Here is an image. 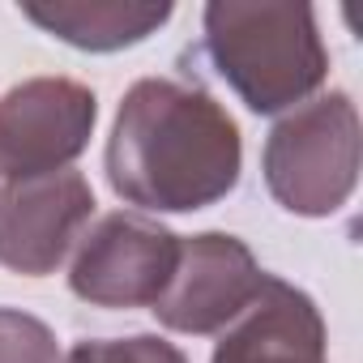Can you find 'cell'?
<instances>
[{"label":"cell","mask_w":363,"mask_h":363,"mask_svg":"<svg viewBox=\"0 0 363 363\" xmlns=\"http://www.w3.org/2000/svg\"><path fill=\"white\" fill-rule=\"evenodd\" d=\"M103 171L111 193L137 214H197L235 193L244 137L210 90L141 77L120 99Z\"/></svg>","instance_id":"1"},{"label":"cell","mask_w":363,"mask_h":363,"mask_svg":"<svg viewBox=\"0 0 363 363\" xmlns=\"http://www.w3.org/2000/svg\"><path fill=\"white\" fill-rule=\"evenodd\" d=\"M201 52L257 116L295 111L329 77L316 9L303 0H210L201 13Z\"/></svg>","instance_id":"2"},{"label":"cell","mask_w":363,"mask_h":363,"mask_svg":"<svg viewBox=\"0 0 363 363\" xmlns=\"http://www.w3.org/2000/svg\"><path fill=\"white\" fill-rule=\"evenodd\" d=\"M363 167V128L359 107L346 90L316 94L286 111L261 150V171L269 197L295 218L337 214L354 189Z\"/></svg>","instance_id":"3"},{"label":"cell","mask_w":363,"mask_h":363,"mask_svg":"<svg viewBox=\"0 0 363 363\" xmlns=\"http://www.w3.org/2000/svg\"><path fill=\"white\" fill-rule=\"evenodd\" d=\"M179 261V235L150 214L111 210L73 244L69 291L90 308H154Z\"/></svg>","instance_id":"4"},{"label":"cell","mask_w":363,"mask_h":363,"mask_svg":"<svg viewBox=\"0 0 363 363\" xmlns=\"http://www.w3.org/2000/svg\"><path fill=\"white\" fill-rule=\"evenodd\" d=\"M99 124V99L73 77H26L0 94V179L69 171Z\"/></svg>","instance_id":"5"},{"label":"cell","mask_w":363,"mask_h":363,"mask_svg":"<svg viewBox=\"0 0 363 363\" xmlns=\"http://www.w3.org/2000/svg\"><path fill=\"white\" fill-rule=\"evenodd\" d=\"M261 282H265V269L257 265L252 248L240 235L201 231L179 240L175 274L150 312L171 333L218 337L261 295Z\"/></svg>","instance_id":"6"},{"label":"cell","mask_w":363,"mask_h":363,"mask_svg":"<svg viewBox=\"0 0 363 363\" xmlns=\"http://www.w3.org/2000/svg\"><path fill=\"white\" fill-rule=\"evenodd\" d=\"M94 223V189L82 171H56L0 189V265L48 278Z\"/></svg>","instance_id":"7"},{"label":"cell","mask_w":363,"mask_h":363,"mask_svg":"<svg viewBox=\"0 0 363 363\" xmlns=\"http://www.w3.org/2000/svg\"><path fill=\"white\" fill-rule=\"evenodd\" d=\"M210 363H329V329L308 291L265 274L261 295L218 333Z\"/></svg>","instance_id":"8"},{"label":"cell","mask_w":363,"mask_h":363,"mask_svg":"<svg viewBox=\"0 0 363 363\" xmlns=\"http://www.w3.org/2000/svg\"><path fill=\"white\" fill-rule=\"evenodd\" d=\"M167 0H26L22 18L77 52H124L171 22Z\"/></svg>","instance_id":"9"},{"label":"cell","mask_w":363,"mask_h":363,"mask_svg":"<svg viewBox=\"0 0 363 363\" xmlns=\"http://www.w3.org/2000/svg\"><path fill=\"white\" fill-rule=\"evenodd\" d=\"M65 363H189V354L158 333H128V337H82Z\"/></svg>","instance_id":"10"},{"label":"cell","mask_w":363,"mask_h":363,"mask_svg":"<svg viewBox=\"0 0 363 363\" xmlns=\"http://www.w3.org/2000/svg\"><path fill=\"white\" fill-rule=\"evenodd\" d=\"M0 363H65V350L39 316L0 308Z\"/></svg>","instance_id":"11"}]
</instances>
